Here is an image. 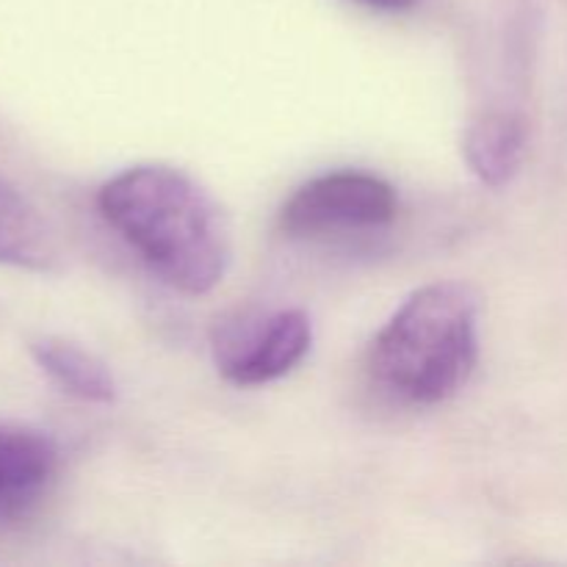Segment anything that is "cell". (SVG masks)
Listing matches in <instances>:
<instances>
[{
  "mask_svg": "<svg viewBox=\"0 0 567 567\" xmlns=\"http://www.w3.org/2000/svg\"><path fill=\"white\" fill-rule=\"evenodd\" d=\"M313 327L302 310L236 313L216 321L210 349L227 382L241 388L266 385L291 374L310 352Z\"/></svg>",
  "mask_w": 567,
  "mask_h": 567,
  "instance_id": "cell-4",
  "label": "cell"
},
{
  "mask_svg": "<svg viewBox=\"0 0 567 567\" xmlns=\"http://www.w3.org/2000/svg\"><path fill=\"white\" fill-rule=\"evenodd\" d=\"M31 354L39 369L70 396L94 404H111L116 399V382L109 365L89 349L66 338H39L31 343Z\"/></svg>",
  "mask_w": 567,
  "mask_h": 567,
  "instance_id": "cell-8",
  "label": "cell"
},
{
  "mask_svg": "<svg viewBox=\"0 0 567 567\" xmlns=\"http://www.w3.org/2000/svg\"><path fill=\"white\" fill-rule=\"evenodd\" d=\"M360 3L371 6V9H382V11H404L410 6H415V0H360Z\"/></svg>",
  "mask_w": 567,
  "mask_h": 567,
  "instance_id": "cell-9",
  "label": "cell"
},
{
  "mask_svg": "<svg viewBox=\"0 0 567 567\" xmlns=\"http://www.w3.org/2000/svg\"><path fill=\"white\" fill-rule=\"evenodd\" d=\"M463 153L468 161L471 172L482 183L493 188H502L518 175L526 155V131L524 122L513 114H493L480 116L471 122L463 138Z\"/></svg>",
  "mask_w": 567,
  "mask_h": 567,
  "instance_id": "cell-7",
  "label": "cell"
},
{
  "mask_svg": "<svg viewBox=\"0 0 567 567\" xmlns=\"http://www.w3.org/2000/svg\"><path fill=\"white\" fill-rule=\"evenodd\" d=\"M480 305L463 282H432L410 293L377 332L369 371L404 404H441L463 391L480 354Z\"/></svg>",
  "mask_w": 567,
  "mask_h": 567,
  "instance_id": "cell-2",
  "label": "cell"
},
{
  "mask_svg": "<svg viewBox=\"0 0 567 567\" xmlns=\"http://www.w3.org/2000/svg\"><path fill=\"white\" fill-rule=\"evenodd\" d=\"M59 443L20 421H0V524H11L42 504L59 476Z\"/></svg>",
  "mask_w": 567,
  "mask_h": 567,
  "instance_id": "cell-5",
  "label": "cell"
},
{
  "mask_svg": "<svg viewBox=\"0 0 567 567\" xmlns=\"http://www.w3.org/2000/svg\"><path fill=\"white\" fill-rule=\"evenodd\" d=\"M100 216L166 286L214 291L230 269V230L219 205L186 172L138 164L103 183Z\"/></svg>",
  "mask_w": 567,
  "mask_h": 567,
  "instance_id": "cell-1",
  "label": "cell"
},
{
  "mask_svg": "<svg viewBox=\"0 0 567 567\" xmlns=\"http://www.w3.org/2000/svg\"><path fill=\"white\" fill-rule=\"evenodd\" d=\"M399 214L393 186L369 172H330L299 186L280 208L288 238H332L388 227Z\"/></svg>",
  "mask_w": 567,
  "mask_h": 567,
  "instance_id": "cell-3",
  "label": "cell"
},
{
  "mask_svg": "<svg viewBox=\"0 0 567 567\" xmlns=\"http://www.w3.org/2000/svg\"><path fill=\"white\" fill-rule=\"evenodd\" d=\"M59 260V244L44 216L0 175V264L53 271Z\"/></svg>",
  "mask_w": 567,
  "mask_h": 567,
  "instance_id": "cell-6",
  "label": "cell"
}]
</instances>
